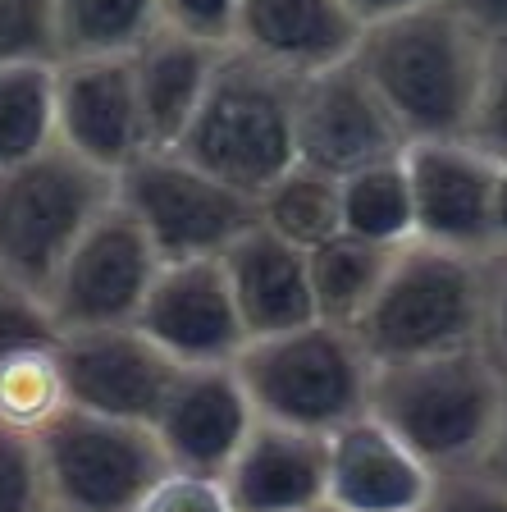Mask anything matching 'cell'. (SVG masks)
Segmentation results:
<instances>
[{"mask_svg": "<svg viewBox=\"0 0 507 512\" xmlns=\"http://www.w3.org/2000/svg\"><path fill=\"white\" fill-rule=\"evenodd\" d=\"M485 55V37L444 0H430L421 10L361 28L352 60L393 115L402 142H434L471 138Z\"/></svg>", "mask_w": 507, "mask_h": 512, "instance_id": "6da1fadb", "label": "cell"}, {"mask_svg": "<svg viewBox=\"0 0 507 512\" xmlns=\"http://www.w3.org/2000/svg\"><path fill=\"white\" fill-rule=\"evenodd\" d=\"M503 407L507 375L485 348H462L375 366L366 412L384 421L434 476H444L485 462Z\"/></svg>", "mask_w": 507, "mask_h": 512, "instance_id": "7a4b0ae2", "label": "cell"}, {"mask_svg": "<svg viewBox=\"0 0 507 512\" xmlns=\"http://www.w3.org/2000/svg\"><path fill=\"white\" fill-rule=\"evenodd\" d=\"M485 256L434 243H402L352 334L375 366L480 348Z\"/></svg>", "mask_w": 507, "mask_h": 512, "instance_id": "3957f363", "label": "cell"}, {"mask_svg": "<svg viewBox=\"0 0 507 512\" xmlns=\"http://www.w3.org/2000/svg\"><path fill=\"white\" fill-rule=\"evenodd\" d=\"M293 106V74L238 51V46H224L215 60L211 87H206L197 115L174 151L229 188L261 197L297 160Z\"/></svg>", "mask_w": 507, "mask_h": 512, "instance_id": "277c9868", "label": "cell"}, {"mask_svg": "<svg viewBox=\"0 0 507 512\" xmlns=\"http://www.w3.org/2000/svg\"><path fill=\"white\" fill-rule=\"evenodd\" d=\"M238 375L261 421L307 435H334L370 407L375 362L348 325L307 320L297 330L265 334L238 352Z\"/></svg>", "mask_w": 507, "mask_h": 512, "instance_id": "5b68a950", "label": "cell"}, {"mask_svg": "<svg viewBox=\"0 0 507 512\" xmlns=\"http://www.w3.org/2000/svg\"><path fill=\"white\" fill-rule=\"evenodd\" d=\"M115 202V174L87 165L69 147H46L0 170V275L46 293L51 275L83 229Z\"/></svg>", "mask_w": 507, "mask_h": 512, "instance_id": "8992f818", "label": "cell"}, {"mask_svg": "<svg viewBox=\"0 0 507 512\" xmlns=\"http://www.w3.org/2000/svg\"><path fill=\"white\" fill-rule=\"evenodd\" d=\"M37 444L51 512H133L169 471L151 426L83 407L55 416Z\"/></svg>", "mask_w": 507, "mask_h": 512, "instance_id": "52a82bcc", "label": "cell"}, {"mask_svg": "<svg viewBox=\"0 0 507 512\" xmlns=\"http://www.w3.org/2000/svg\"><path fill=\"white\" fill-rule=\"evenodd\" d=\"M115 197L142 224L160 261L220 256L256 224V197L197 170L179 151H142L115 179Z\"/></svg>", "mask_w": 507, "mask_h": 512, "instance_id": "ba28073f", "label": "cell"}, {"mask_svg": "<svg viewBox=\"0 0 507 512\" xmlns=\"http://www.w3.org/2000/svg\"><path fill=\"white\" fill-rule=\"evenodd\" d=\"M160 270V256L142 224L119 206V197L83 229L60 270L51 275L42 302L55 334L119 330L133 325L147 302V288Z\"/></svg>", "mask_w": 507, "mask_h": 512, "instance_id": "9c48e42d", "label": "cell"}, {"mask_svg": "<svg viewBox=\"0 0 507 512\" xmlns=\"http://www.w3.org/2000/svg\"><path fill=\"white\" fill-rule=\"evenodd\" d=\"M402 170L412 188V220L421 243L453 247L466 256L494 252V206L503 160L489 156L471 138H434L407 142Z\"/></svg>", "mask_w": 507, "mask_h": 512, "instance_id": "30bf717a", "label": "cell"}, {"mask_svg": "<svg viewBox=\"0 0 507 512\" xmlns=\"http://www.w3.org/2000/svg\"><path fill=\"white\" fill-rule=\"evenodd\" d=\"M293 147L297 160L320 174H357L366 165L402 156V133L357 60L329 64L320 74L297 78L293 106Z\"/></svg>", "mask_w": 507, "mask_h": 512, "instance_id": "8fae6325", "label": "cell"}, {"mask_svg": "<svg viewBox=\"0 0 507 512\" xmlns=\"http://www.w3.org/2000/svg\"><path fill=\"white\" fill-rule=\"evenodd\" d=\"M174 366H224L247 348L238 302L229 293L220 256L160 261L133 320Z\"/></svg>", "mask_w": 507, "mask_h": 512, "instance_id": "7c38bea8", "label": "cell"}, {"mask_svg": "<svg viewBox=\"0 0 507 512\" xmlns=\"http://www.w3.org/2000/svg\"><path fill=\"white\" fill-rule=\"evenodd\" d=\"M55 142L115 179L147 151L128 55L55 60Z\"/></svg>", "mask_w": 507, "mask_h": 512, "instance_id": "4fadbf2b", "label": "cell"}, {"mask_svg": "<svg viewBox=\"0 0 507 512\" xmlns=\"http://www.w3.org/2000/svg\"><path fill=\"white\" fill-rule=\"evenodd\" d=\"M256 426V407L238 366H179L151 416V435L174 471L224 476L233 453Z\"/></svg>", "mask_w": 507, "mask_h": 512, "instance_id": "5bb4252c", "label": "cell"}, {"mask_svg": "<svg viewBox=\"0 0 507 512\" xmlns=\"http://www.w3.org/2000/svg\"><path fill=\"white\" fill-rule=\"evenodd\" d=\"M55 352L69 384V403L96 416H115V421H138V426H151L169 380L179 371L138 325L60 334Z\"/></svg>", "mask_w": 507, "mask_h": 512, "instance_id": "9a60e30c", "label": "cell"}, {"mask_svg": "<svg viewBox=\"0 0 507 512\" xmlns=\"http://www.w3.org/2000/svg\"><path fill=\"white\" fill-rule=\"evenodd\" d=\"M329 512H425L434 494V471L402 444L384 421L357 416L348 426L325 435Z\"/></svg>", "mask_w": 507, "mask_h": 512, "instance_id": "2e32d148", "label": "cell"}, {"mask_svg": "<svg viewBox=\"0 0 507 512\" xmlns=\"http://www.w3.org/2000/svg\"><path fill=\"white\" fill-rule=\"evenodd\" d=\"M361 23L348 0H238L229 46L293 78L320 74L357 55Z\"/></svg>", "mask_w": 507, "mask_h": 512, "instance_id": "e0dca14e", "label": "cell"}, {"mask_svg": "<svg viewBox=\"0 0 507 512\" xmlns=\"http://www.w3.org/2000/svg\"><path fill=\"white\" fill-rule=\"evenodd\" d=\"M329 448L325 435L261 421L224 467V494L233 512H316L325 508Z\"/></svg>", "mask_w": 507, "mask_h": 512, "instance_id": "ac0fdd59", "label": "cell"}, {"mask_svg": "<svg viewBox=\"0 0 507 512\" xmlns=\"http://www.w3.org/2000/svg\"><path fill=\"white\" fill-rule=\"evenodd\" d=\"M220 266L233 302H238V316H243L247 343L320 320L316 298H311L307 252L270 234L265 224H252L247 234L233 238L220 252Z\"/></svg>", "mask_w": 507, "mask_h": 512, "instance_id": "d6986e66", "label": "cell"}, {"mask_svg": "<svg viewBox=\"0 0 507 512\" xmlns=\"http://www.w3.org/2000/svg\"><path fill=\"white\" fill-rule=\"evenodd\" d=\"M224 46L192 37L183 28L160 23L138 51L128 55L133 64V87H138V110L147 128V151H174L197 115L201 96L211 87L215 60Z\"/></svg>", "mask_w": 507, "mask_h": 512, "instance_id": "ffe728a7", "label": "cell"}, {"mask_svg": "<svg viewBox=\"0 0 507 512\" xmlns=\"http://www.w3.org/2000/svg\"><path fill=\"white\" fill-rule=\"evenodd\" d=\"M398 247H380L352 234H334L329 243L307 252V275H311V298H316V316L329 325H357L366 302L375 298L384 270H389Z\"/></svg>", "mask_w": 507, "mask_h": 512, "instance_id": "44dd1931", "label": "cell"}, {"mask_svg": "<svg viewBox=\"0 0 507 512\" xmlns=\"http://www.w3.org/2000/svg\"><path fill=\"white\" fill-rule=\"evenodd\" d=\"M338 224H343V234L380 247L412 243L416 220H412V188H407L402 156L338 179Z\"/></svg>", "mask_w": 507, "mask_h": 512, "instance_id": "7402d4cb", "label": "cell"}, {"mask_svg": "<svg viewBox=\"0 0 507 512\" xmlns=\"http://www.w3.org/2000/svg\"><path fill=\"white\" fill-rule=\"evenodd\" d=\"M256 224H265L270 234H279L284 243L302 247V252L329 243L334 234H343V224H338V179L293 160L256 197Z\"/></svg>", "mask_w": 507, "mask_h": 512, "instance_id": "603a6c76", "label": "cell"}, {"mask_svg": "<svg viewBox=\"0 0 507 512\" xmlns=\"http://www.w3.org/2000/svg\"><path fill=\"white\" fill-rule=\"evenodd\" d=\"M160 0H55V46L74 55H133L160 28Z\"/></svg>", "mask_w": 507, "mask_h": 512, "instance_id": "cb8c5ba5", "label": "cell"}, {"mask_svg": "<svg viewBox=\"0 0 507 512\" xmlns=\"http://www.w3.org/2000/svg\"><path fill=\"white\" fill-rule=\"evenodd\" d=\"M69 407L74 403L55 343H32L0 357V430L37 439Z\"/></svg>", "mask_w": 507, "mask_h": 512, "instance_id": "d4e9b609", "label": "cell"}, {"mask_svg": "<svg viewBox=\"0 0 507 512\" xmlns=\"http://www.w3.org/2000/svg\"><path fill=\"white\" fill-rule=\"evenodd\" d=\"M55 147V60L0 64V170Z\"/></svg>", "mask_w": 507, "mask_h": 512, "instance_id": "484cf974", "label": "cell"}, {"mask_svg": "<svg viewBox=\"0 0 507 512\" xmlns=\"http://www.w3.org/2000/svg\"><path fill=\"white\" fill-rule=\"evenodd\" d=\"M60 60L55 0H0V64Z\"/></svg>", "mask_w": 507, "mask_h": 512, "instance_id": "4316f807", "label": "cell"}, {"mask_svg": "<svg viewBox=\"0 0 507 512\" xmlns=\"http://www.w3.org/2000/svg\"><path fill=\"white\" fill-rule=\"evenodd\" d=\"M0 512H51L37 444L0 430Z\"/></svg>", "mask_w": 507, "mask_h": 512, "instance_id": "83f0119b", "label": "cell"}, {"mask_svg": "<svg viewBox=\"0 0 507 512\" xmlns=\"http://www.w3.org/2000/svg\"><path fill=\"white\" fill-rule=\"evenodd\" d=\"M51 325V311L46 302L32 293V288L14 284L10 275H0V357L5 352H19V348H32V343H55Z\"/></svg>", "mask_w": 507, "mask_h": 512, "instance_id": "f1b7e54d", "label": "cell"}, {"mask_svg": "<svg viewBox=\"0 0 507 512\" xmlns=\"http://www.w3.org/2000/svg\"><path fill=\"white\" fill-rule=\"evenodd\" d=\"M471 142L489 156L507 160V37L489 42L485 55V83H480L476 119H471Z\"/></svg>", "mask_w": 507, "mask_h": 512, "instance_id": "f546056e", "label": "cell"}, {"mask_svg": "<svg viewBox=\"0 0 507 512\" xmlns=\"http://www.w3.org/2000/svg\"><path fill=\"white\" fill-rule=\"evenodd\" d=\"M133 512H233L229 494H224L220 476H192V471H174L142 494V503Z\"/></svg>", "mask_w": 507, "mask_h": 512, "instance_id": "4dcf8cb0", "label": "cell"}, {"mask_svg": "<svg viewBox=\"0 0 507 512\" xmlns=\"http://www.w3.org/2000/svg\"><path fill=\"white\" fill-rule=\"evenodd\" d=\"M425 512H507V485L498 476H489L485 467L444 471L434 480Z\"/></svg>", "mask_w": 507, "mask_h": 512, "instance_id": "1f68e13d", "label": "cell"}, {"mask_svg": "<svg viewBox=\"0 0 507 512\" xmlns=\"http://www.w3.org/2000/svg\"><path fill=\"white\" fill-rule=\"evenodd\" d=\"M480 348L507 375V247L485 256V320H480Z\"/></svg>", "mask_w": 507, "mask_h": 512, "instance_id": "d6a6232c", "label": "cell"}, {"mask_svg": "<svg viewBox=\"0 0 507 512\" xmlns=\"http://www.w3.org/2000/svg\"><path fill=\"white\" fill-rule=\"evenodd\" d=\"M160 19L169 28H183L215 46H229L233 19H238V0H160Z\"/></svg>", "mask_w": 507, "mask_h": 512, "instance_id": "836d02e7", "label": "cell"}, {"mask_svg": "<svg viewBox=\"0 0 507 512\" xmlns=\"http://www.w3.org/2000/svg\"><path fill=\"white\" fill-rule=\"evenodd\" d=\"M448 10H457L485 42H503L507 37V0H444Z\"/></svg>", "mask_w": 507, "mask_h": 512, "instance_id": "e575fe53", "label": "cell"}, {"mask_svg": "<svg viewBox=\"0 0 507 512\" xmlns=\"http://www.w3.org/2000/svg\"><path fill=\"white\" fill-rule=\"evenodd\" d=\"M421 5H430V0H348V10L357 14L361 28L384 23V19H398V14H407V10H421Z\"/></svg>", "mask_w": 507, "mask_h": 512, "instance_id": "d590c367", "label": "cell"}, {"mask_svg": "<svg viewBox=\"0 0 507 512\" xmlns=\"http://www.w3.org/2000/svg\"><path fill=\"white\" fill-rule=\"evenodd\" d=\"M480 467L489 471V476H498L507 485V407H503V421H498V430H494V444H489V453H485V462Z\"/></svg>", "mask_w": 507, "mask_h": 512, "instance_id": "8d00e7d4", "label": "cell"}, {"mask_svg": "<svg viewBox=\"0 0 507 512\" xmlns=\"http://www.w3.org/2000/svg\"><path fill=\"white\" fill-rule=\"evenodd\" d=\"M494 238L498 247H507V160L498 170V206H494Z\"/></svg>", "mask_w": 507, "mask_h": 512, "instance_id": "74e56055", "label": "cell"}, {"mask_svg": "<svg viewBox=\"0 0 507 512\" xmlns=\"http://www.w3.org/2000/svg\"><path fill=\"white\" fill-rule=\"evenodd\" d=\"M316 512H329V508H316Z\"/></svg>", "mask_w": 507, "mask_h": 512, "instance_id": "f35d334b", "label": "cell"}]
</instances>
